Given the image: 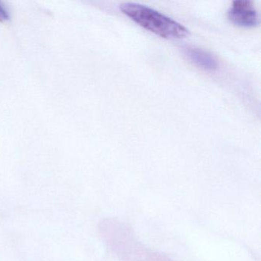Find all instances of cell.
Masks as SVG:
<instances>
[{
    "instance_id": "1",
    "label": "cell",
    "mask_w": 261,
    "mask_h": 261,
    "mask_svg": "<svg viewBox=\"0 0 261 261\" xmlns=\"http://www.w3.org/2000/svg\"><path fill=\"white\" fill-rule=\"evenodd\" d=\"M98 230L103 242L122 261H174L167 255L144 245L134 229L118 218L102 220Z\"/></svg>"
},
{
    "instance_id": "2",
    "label": "cell",
    "mask_w": 261,
    "mask_h": 261,
    "mask_svg": "<svg viewBox=\"0 0 261 261\" xmlns=\"http://www.w3.org/2000/svg\"><path fill=\"white\" fill-rule=\"evenodd\" d=\"M120 9L140 27L165 39H181L189 34L186 27L147 6L127 2L122 4Z\"/></svg>"
},
{
    "instance_id": "3",
    "label": "cell",
    "mask_w": 261,
    "mask_h": 261,
    "mask_svg": "<svg viewBox=\"0 0 261 261\" xmlns=\"http://www.w3.org/2000/svg\"><path fill=\"white\" fill-rule=\"evenodd\" d=\"M229 20L238 27L250 28L259 22V14L250 0H235L227 11Z\"/></svg>"
},
{
    "instance_id": "4",
    "label": "cell",
    "mask_w": 261,
    "mask_h": 261,
    "mask_svg": "<svg viewBox=\"0 0 261 261\" xmlns=\"http://www.w3.org/2000/svg\"><path fill=\"white\" fill-rule=\"evenodd\" d=\"M183 53L190 62L203 69L213 71L218 68V59L207 50L198 47L186 46L183 48Z\"/></svg>"
},
{
    "instance_id": "5",
    "label": "cell",
    "mask_w": 261,
    "mask_h": 261,
    "mask_svg": "<svg viewBox=\"0 0 261 261\" xmlns=\"http://www.w3.org/2000/svg\"><path fill=\"white\" fill-rule=\"evenodd\" d=\"M9 19H10V13L8 10L0 3V21L4 22V21L8 20Z\"/></svg>"
}]
</instances>
